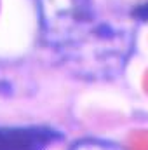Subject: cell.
Wrapping results in <instances>:
<instances>
[{"mask_svg": "<svg viewBox=\"0 0 148 150\" xmlns=\"http://www.w3.org/2000/svg\"><path fill=\"white\" fill-rule=\"evenodd\" d=\"M40 38L72 74L108 80L124 72L134 51V28L103 18L92 0H33Z\"/></svg>", "mask_w": 148, "mask_h": 150, "instance_id": "1", "label": "cell"}, {"mask_svg": "<svg viewBox=\"0 0 148 150\" xmlns=\"http://www.w3.org/2000/svg\"><path fill=\"white\" fill-rule=\"evenodd\" d=\"M59 138L51 127H0V150H45Z\"/></svg>", "mask_w": 148, "mask_h": 150, "instance_id": "2", "label": "cell"}, {"mask_svg": "<svg viewBox=\"0 0 148 150\" xmlns=\"http://www.w3.org/2000/svg\"><path fill=\"white\" fill-rule=\"evenodd\" d=\"M68 150H127V147L105 138H82L77 140Z\"/></svg>", "mask_w": 148, "mask_h": 150, "instance_id": "3", "label": "cell"}, {"mask_svg": "<svg viewBox=\"0 0 148 150\" xmlns=\"http://www.w3.org/2000/svg\"><path fill=\"white\" fill-rule=\"evenodd\" d=\"M132 18H134V19H140V21H148V0L145 4L138 5V7L132 11Z\"/></svg>", "mask_w": 148, "mask_h": 150, "instance_id": "4", "label": "cell"}]
</instances>
